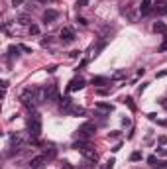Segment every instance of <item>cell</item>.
Returning a JSON list of instances; mask_svg holds the SVG:
<instances>
[{"instance_id":"15","label":"cell","mask_w":167,"mask_h":169,"mask_svg":"<svg viewBox=\"0 0 167 169\" xmlns=\"http://www.w3.org/2000/svg\"><path fill=\"white\" fill-rule=\"evenodd\" d=\"M91 85H94V87L108 85V79H106V77H92V79H91Z\"/></svg>"},{"instance_id":"19","label":"cell","mask_w":167,"mask_h":169,"mask_svg":"<svg viewBox=\"0 0 167 169\" xmlns=\"http://www.w3.org/2000/svg\"><path fill=\"white\" fill-rule=\"evenodd\" d=\"M155 14H159V16H163V14H167V4H157L155 6Z\"/></svg>"},{"instance_id":"11","label":"cell","mask_w":167,"mask_h":169,"mask_svg":"<svg viewBox=\"0 0 167 169\" xmlns=\"http://www.w3.org/2000/svg\"><path fill=\"white\" fill-rule=\"evenodd\" d=\"M63 114H71V116H85V108H83V106H69Z\"/></svg>"},{"instance_id":"14","label":"cell","mask_w":167,"mask_h":169,"mask_svg":"<svg viewBox=\"0 0 167 169\" xmlns=\"http://www.w3.org/2000/svg\"><path fill=\"white\" fill-rule=\"evenodd\" d=\"M97 110H100V112H112L114 106L108 104V102H97Z\"/></svg>"},{"instance_id":"9","label":"cell","mask_w":167,"mask_h":169,"mask_svg":"<svg viewBox=\"0 0 167 169\" xmlns=\"http://www.w3.org/2000/svg\"><path fill=\"white\" fill-rule=\"evenodd\" d=\"M85 81L81 79V77H77V79H73V81H71V83H69V91L71 92H75V91H81V89H85Z\"/></svg>"},{"instance_id":"22","label":"cell","mask_w":167,"mask_h":169,"mask_svg":"<svg viewBox=\"0 0 167 169\" xmlns=\"http://www.w3.org/2000/svg\"><path fill=\"white\" fill-rule=\"evenodd\" d=\"M30 35H39V26L32 24V26H30Z\"/></svg>"},{"instance_id":"1","label":"cell","mask_w":167,"mask_h":169,"mask_svg":"<svg viewBox=\"0 0 167 169\" xmlns=\"http://www.w3.org/2000/svg\"><path fill=\"white\" fill-rule=\"evenodd\" d=\"M39 98H41V89H35V87H30V89H26L20 94L22 104H24L28 110H34V106L39 102Z\"/></svg>"},{"instance_id":"28","label":"cell","mask_w":167,"mask_h":169,"mask_svg":"<svg viewBox=\"0 0 167 169\" xmlns=\"http://www.w3.org/2000/svg\"><path fill=\"white\" fill-rule=\"evenodd\" d=\"M61 169H73V165H71L69 161H63V163H61Z\"/></svg>"},{"instance_id":"31","label":"cell","mask_w":167,"mask_h":169,"mask_svg":"<svg viewBox=\"0 0 167 169\" xmlns=\"http://www.w3.org/2000/svg\"><path fill=\"white\" fill-rule=\"evenodd\" d=\"M118 136H120V132H112V134H108V138H110V140H116Z\"/></svg>"},{"instance_id":"27","label":"cell","mask_w":167,"mask_h":169,"mask_svg":"<svg viewBox=\"0 0 167 169\" xmlns=\"http://www.w3.org/2000/svg\"><path fill=\"white\" fill-rule=\"evenodd\" d=\"M114 163H116L114 159H108V161H106V167H104V169H112V167H114Z\"/></svg>"},{"instance_id":"33","label":"cell","mask_w":167,"mask_h":169,"mask_svg":"<svg viewBox=\"0 0 167 169\" xmlns=\"http://www.w3.org/2000/svg\"><path fill=\"white\" fill-rule=\"evenodd\" d=\"M161 77H167V69H165V71H159V73H157V79H161Z\"/></svg>"},{"instance_id":"21","label":"cell","mask_w":167,"mask_h":169,"mask_svg":"<svg viewBox=\"0 0 167 169\" xmlns=\"http://www.w3.org/2000/svg\"><path fill=\"white\" fill-rule=\"evenodd\" d=\"M122 102H124V104H128V108H130V110H136V104L132 102V98H130V97H126Z\"/></svg>"},{"instance_id":"4","label":"cell","mask_w":167,"mask_h":169,"mask_svg":"<svg viewBox=\"0 0 167 169\" xmlns=\"http://www.w3.org/2000/svg\"><path fill=\"white\" fill-rule=\"evenodd\" d=\"M59 92H57V85H47L45 89H41V98L39 102H53L57 100Z\"/></svg>"},{"instance_id":"36","label":"cell","mask_w":167,"mask_h":169,"mask_svg":"<svg viewBox=\"0 0 167 169\" xmlns=\"http://www.w3.org/2000/svg\"><path fill=\"white\" fill-rule=\"evenodd\" d=\"M34 2H38V4H45L47 0H34Z\"/></svg>"},{"instance_id":"7","label":"cell","mask_w":167,"mask_h":169,"mask_svg":"<svg viewBox=\"0 0 167 169\" xmlns=\"http://www.w3.org/2000/svg\"><path fill=\"white\" fill-rule=\"evenodd\" d=\"M57 18H59V12L53 10V8L45 10V14H43V22H45V24H53V22H55Z\"/></svg>"},{"instance_id":"8","label":"cell","mask_w":167,"mask_h":169,"mask_svg":"<svg viewBox=\"0 0 167 169\" xmlns=\"http://www.w3.org/2000/svg\"><path fill=\"white\" fill-rule=\"evenodd\" d=\"M45 161H47L45 156H38V157H34V159H30V169H41L43 165H45Z\"/></svg>"},{"instance_id":"10","label":"cell","mask_w":167,"mask_h":169,"mask_svg":"<svg viewBox=\"0 0 167 169\" xmlns=\"http://www.w3.org/2000/svg\"><path fill=\"white\" fill-rule=\"evenodd\" d=\"M148 161H149V165L154 167V169H167V161H159L155 156H149Z\"/></svg>"},{"instance_id":"2","label":"cell","mask_w":167,"mask_h":169,"mask_svg":"<svg viewBox=\"0 0 167 169\" xmlns=\"http://www.w3.org/2000/svg\"><path fill=\"white\" fill-rule=\"evenodd\" d=\"M73 150L81 151L83 156H85V159L94 161V163H97V159H98V153H97V150H94V148H92V145H91L89 142H83V140H79V142H75V144H73Z\"/></svg>"},{"instance_id":"3","label":"cell","mask_w":167,"mask_h":169,"mask_svg":"<svg viewBox=\"0 0 167 169\" xmlns=\"http://www.w3.org/2000/svg\"><path fill=\"white\" fill-rule=\"evenodd\" d=\"M28 134H30V138H38L41 134V118L38 112H32L28 118Z\"/></svg>"},{"instance_id":"5","label":"cell","mask_w":167,"mask_h":169,"mask_svg":"<svg viewBox=\"0 0 167 169\" xmlns=\"http://www.w3.org/2000/svg\"><path fill=\"white\" fill-rule=\"evenodd\" d=\"M77 134H79V138H81V140H89L91 136L97 134V126H94L92 122H85L83 126L77 130Z\"/></svg>"},{"instance_id":"34","label":"cell","mask_w":167,"mask_h":169,"mask_svg":"<svg viewBox=\"0 0 167 169\" xmlns=\"http://www.w3.org/2000/svg\"><path fill=\"white\" fill-rule=\"evenodd\" d=\"M122 124H124V126H130V118H122Z\"/></svg>"},{"instance_id":"16","label":"cell","mask_w":167,"mask_h":169,"mask_svg":"<svg viewBox=\"0 0 167 169\" xmlns=\"http://www.w3.org/2000/svg\"><path fill=\"white\" fill-rule=\"evenodd\" d=\"M154 32L155 34H167V26L163 24V22H155V24H154Z\"/></svg>"},{"instance_id":"6","label":"cell","mask_w":167,"mask_h":169,"mask_svg":"<svg viewBox=\"0 0 167 169\" xmlns=\"http://www.w3.org/2000/svg\"><path fill=\"white\" fill-rule=\"evenodd\" d=\"M61 41L63 43H73L75 41V32L71 28H63L61 30Z\"/></svg>"},{"instance_id":"13","label":"cell","mask_w":167,"mask_h":169,"mask_svg":"<svg viewBox=\"0 0 167 169\" xmlns=\"http://www.w3.org/2000/svg\"><path fill=\"white\" fill-rule=\"evenodd\" d=\"M59 104H61V112H65V110H67L69 106H73V98H71L69 94H67V97H63V98L59 100Z\"/></svg>"},{"instance_id":"24","label":"cell","mask_w":167,"mask_h":169,"mask_svg":"<svg viewBox=\"0 0 167 169\" xmlns=\"http://www.w3.org/2000/svg\"><path fill=\"white\" fill-rule=\"evenodd\" d=\"M89 2H91V0H77V8H85V6H89Z\"/></svg>"},{"instance_id":"20","label":"cell","mask_w":167,"mask_h":169,"mask_svg":"<svg viewBox=\"0 0 167 169\" xmlns=\"http://www.w3.org/2000/svg\"><path fill=\"white\" fill-rule=\"evenodd\" d=\"M124 77H126V71L120 69V71H116L114 75H112V81H120V79H124Z\"/></svg>"},{"instance_id":"35","label":"cell","mask_w":167,"mask_h":169,"mask_svg":"<svg viewBox=\"0 0 167 169\" xmlns=\"http://www.w3.org/2000/svg\"><path fill=\"white\" fill-rule=\"evenodd\" d=\"M22 2H24V0H12V4H14V6H20Z\"/></svg>"},{"instance_id":"37","label":"cell","mask_w":167,"mask_h":169,"mask_svg":"<svg viewBox=\"0 0 167 169\" xmlns=\"http://www.w3.org/2000/svg\"><path fill=\"white\" fill-rule=\"evenodd\" d=\"M157 2H163V0H157Z\"/></svg>"},{"instance_id":"18","label":"cell","mask_w":167,"mask_h":169,"mask_svg":"<svg viewBox=\"0 0 167 169\" xmlns=\"http://www.w3.org/2000/svg\"><path fill=\"white\" fill-rule=\"evenodd\" d=\"M18 51H20V45H10V47H8V55H10V57H20Z\"/></svg>"},{"instance_id":"17","label":"cell","mask_w":167,"mask_h":169,"mask_svg":"<svg viewBox=\"0 0 167 169\" xmlns=\"http://www.w3.org/2000/svg\"><path fill=\"white\" fill-rule=\"evenodd\" d=\"M18 24L20 26H32V20H30V16H26V14H20L18 16Z\"/></svg>"},{"instance_id":"12","label":"cell","mask_w":167,"mask_h":169,"mask_svg":"<svg viewBox=\"0 0 167 169\" xmlns=\"http://www.w3.org/2000/svg\"><path fill=\"white\" fill-rule=\"evenodd\" d=\"M151 4H154V0H142V6H140L142 16H148V14L151 12Z\"/></svg>"},{"instance_id":"30","label":"cell","mask_w":167,"mask_h":169,"mask_svg":"<svg viewBox=\"0 0 167 169\" xmlns=\"http://www.w3.org/2000/svg\"><path fill=\"white\" fill-rule=\"evenodd\" d=\"M77 22H79V24H81V26H86V24H89V22H86L85 18H81V16H79V18H77Z\"/></svg>"},{"instance_id":"26","label":"cell","mask_w":167,"mask_h":169,"mask_svg":"<svg viewBox=\"0 0 167 169\" xmlns=\"http://www.w3.org/2000/svg\"><path fill=\"white\" fill-rule=\"evenodd\" d=\"M49 43H51V38H43V40H41V45H43V47H47Z\"/></svg>"},{"instance_id":"23","label":"cell","mask_w":167,"mask_h":169,"mask_svg":"<svg viewBox=\"0 0 167 169\" xmlns=\"http://www.w3.org/2000/svg\"><path fill=\"white\" fill-rule=\"evenodd\" d=\"M140 159H142V151H134L130 156V161H140Z\"/></svg>"},{"instance_id":"38","label":"cell","mask_w":167,"mask_h":169,"mask_svg":"<svg viewBox=\"0 0 167 169\" xmlns=\"http://www.w3.org/2000/svg\"><path fill=\"white\" fill-rule=\"evenodd\" d=\"M163 153H167V151H163Z\"/></svg>"},{"instance_id":"32","label":"cell","mask_w":167,"mask_h":169,"mask_svg":"<svg viewBox=\"0 0 167 169\" xmlns=\"http://www.w3.org/2000/svg\"><path fill=\"white\" fill-rule=\"evenodd\" d=\"M157 142L161 144V145H163V144H167V136H159V140H157Z\"/></svg>"},{"instance_id":"25","label":"cell","mask_w":167,"mask_h":169,"mask_svg":"<svg viewBox=\"0 0 167 169\" xmlns=\"http://www.w3.org/2000/svg\"><path fill=\"white\" fill-rule=\"evenodd\" d=\"M159 51H167V34L163 35V43L159 45Z\"/></svg>"},{"instance_id":"39","label":"cell","mask_w":167,"mask_h":169,"mask_svg":"<svg viewBox=\"0 0 167 169\" xmlns=\"http://www.w3.org/2000/svg\"><path fill=\"white\" fill-rule=\"evenodd\" d=\"M28 169H30V167H28Z\"/></svg>"},{"instance_id":"29","label":"cell","mask_w":167,"mask_h":169,"mask_svg":"<svg viewBox=\"0 0 167 169\" xmlns=\"http://www.w3.org/2000/svg\"><path fill=\"white\" fill-rule=\"evenodd\" d=\"M20 49L24 51V53H32V47H28V45H20Z\"/></svg>"}]
</instances>
